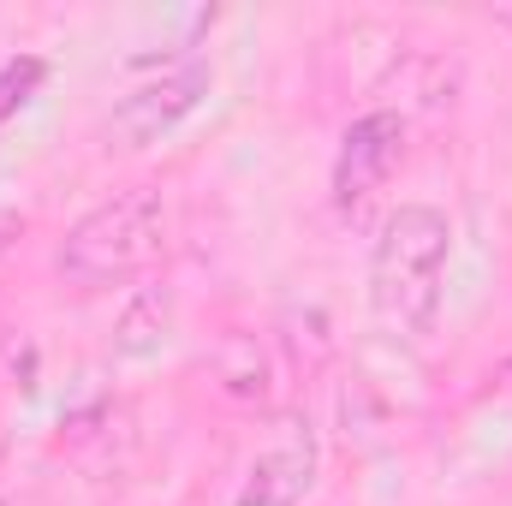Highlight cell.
I'll return each instance as SVG.
<instances>
[{"label": "cell", "instance_id": "obj_1", "mask_svg": "<svg viewBox=\"0 0 512 506\" xmlns=\"http://www.w3.org/2000/svg\"><path fill=\"white\" fill-rule=\"evenodd\" d=\"M453 256V221L429 203H399L370 251V304L387 334L423 340L441 316V280Z\"/></svg>", "mask_w": 512, "mask_h": 506}, {"label": "cell", "instance_id": "obj_2", "mask_svg": "<svg viewBox=\"0 0 512 506\" xmlns=\"http://www.w3.org/2000/svg\"><path fill=\"white\" fill-rule=\"evenodd\" d=\"M167 251V197L161 185H126L108 203H96L54 251V274L78 292L126 286L149 274Z\"/></svg>", "mask_w": 512, "mask_h": 506}, {"label": "cell", "instance_id": "obj_3", "mask_svg": "<svg viewBox=\"0 0 512 506\" xmlns=\"http://www.w3.org/2000/svg\"><path fill=\"white\" fill-rule=\"evenodd\" d=\"M316 465H322V447H316L310 417L286 411L268 429V441L251 453V465L233 489V506H298L316 489Z\"/></svg>", "mask_w": 512, "mask_h": 506}, {"label": "cell", "instance_id": "obj_4", "mask_svg": "<svg viewBox=\"0 0 512 506\" xmlns=\"http://www.w3.org/2000/svg\"><path fill=\"white\" fill-rule=\"evenodd\" d=\"M203 96H209V66H203V60H185V66H173V72H155V78L131 84L126 96L114 102L108 131H114L126 149H143V143L167 137L179 120H191V114L203 108Z\"/></svg>", "mask_w": 512, "mask_h": 506}, {"label": "cell", "instance_id": "obj_5", "mask_svg": "<svg viewBox=\"0 0 512 506\" xmlns=\"http://www.w3.org/2000/svg\"><path fill=\"white\" fill-rule=\"evenodd\" d=\"M405 155V114L399 108H370L340 131V155H334V203L358 209L364 197H376L387 173Z\"/></svg>", "mask_w": 512, "mask_h": 506}, {"label": "cell", "instance_id": "obj_6", "mask_svg": "<svg viewBox=\"0 0 512 506\" xmlns=\"http://www.w3.org/2000/svg\"><path fill=\"white\" fill-rule=\"evenodd\" d=\"M173 334V292L167 286H137L120 316H114V334H108V358L114 364H149Z\"/></svg>", "mask_w": 512, "mask_h": 506}, {"label": "cell", "instance_id": "obj_7", "mask_svg": "<svg viewBox=\"0 0 512 506\" xmlns=\"http://www.w3.org/2000/svg\"><path fill=\"white\" fill-rule=\"evenodd\" d=\"M209 376H215V387H221L227 399H239V405H268V393H274L268 346L256 340L251 328H227V334L215 340V352H209Z\"/></svg>", "mask_w": 512, "mask_h": 506}, {"label": "cell", "instance_id": "obj_8", "mask_svg": "<svg viewBox=\"0 0 512 506\" xmlns=\"http://www.w3.org/2000/svg\"><path fill=\"white\" fill-rule=\"evenodd\" d=\"M42 78H48V66L36 60V54H18V60H6L0 66V126L42 90Z\"/></svg>", "mask_w": 512, "mask_h": 506}, {"label": "cell", "instance_id": "obj_9", "mask_svg": "<svg viewBox=\"0 0 512 506\" xmlns=\"http://www.w3.org/2000/svg\"><path fill=\"white\" fill-rule=\"evenodd\" d=\"M18 233H24V215H18V209H0V251H6Z\"/></svg>", "mask_w": 512, "mask_h": 506}, {"label": "cell", "instance_id": "obj_10", "mask_svg": "<svg viewBox=\"0 0 512 506\" xmlns=\"http://www.w3.org/2000/svg\"><path fill=\"white\" fill-rule=\"evenodd\" d=\"M489 18H495V30H507V36H512V6H495Z\"/></svg>", "mask_w": 512, "mask_h": 506}]
</instances>
